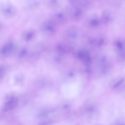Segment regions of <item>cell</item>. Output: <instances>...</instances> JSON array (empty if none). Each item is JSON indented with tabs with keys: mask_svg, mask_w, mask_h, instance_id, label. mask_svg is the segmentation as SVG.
<instances>
[{
	"mask_svg": "<svg viewBox=\"0 0 125 125\" xmlns=\"http://www.w3.org/2000/svg\"><path fill=\"white\" fill-rule=\"evenodd\" d=\"M31 34H29L27 37V39L28 40L30 39L31 37Z\"/></svg>",
	"mask_w": 125,
	"mask_h": 125,
	"instance_id": "7",
	"label": "cell"
},
{
	"mask_svg": "<svg viewBox=\"0 0 125 125\" xmlns=\"http://www.w3.org/2000/svg\"><path fill=\"white\" fill-rule=\"evenodd\" d=\"M99 21V20L98 18L95 17H93L90 20L89 23L91 26L94 27L98 25Z\"/></svg>",
	"mask_w": 125,
	"mask_h": 125,
	"instance_id": "4",
	"label": "cell"
},
{
	"mask_svg": "<svg viewBox=\"0 0 125 125\" xmlns=\"http://www.w3.org/2000/svg\"><path fill=\"white\" fill-rule=\"evenodd\" d=\"M3 67L0 66V79L1 78L3 75Z\"/></svg>",
	"mask_w": 125,
	"mask_h": 125,
	"instance_id": "5",
	"label": "cell"
},
{
	"mask_svg": "<svg viewBox=\"0 0 125 125\" xmlns=\"http://www.w3.org/2000/svg\"><path fill=\"white\" fill-rule=\"evenodd\" d=\"M18 102V100L17 97L11 98L5 104L3 110L6 111L12 110L16 107Z\"/></svg>",
	"mask_w": 125,
	"mask_h": 125,
	"instance_id": "1",
	"label": "cell"
},
{
	"mask_svg": "<svg viewBox=\"0 0 125 125\" xmlns=\"http://www.w3.org/2000/svg\"><path fill=\"white\" fill-rule=\"evenodd\" d=\"M26 53V51L23 50H22L20 52V55L21 56H22L24 55Z\"/></svg>",
	"mask_w": 125,
	"mask_h": 125,
	"instance_id": "6",
	"label": "cell"
},
{
	"mask_svg": "<svg viewBox=\"0 0 125 125\" xmlns=\"http://www.w3.org/2000/svg\"><path fill=\"white\" fill-rule=\"evenodd\" d=\"M14 47V44L12 42L8 43L1 49V52L3 54L7 53L12 51Z\"/></svg>",
	"mask_w": 125,
	"mask_h": 125,
	"instance_id": "2",
	"label": "cell"
},
{
	"mask_svg": "<svg viewBox=\"0 0 125 125\" xmlns=\"http://www.w3.org/2000/svg\"><path fill=\"white\" fill-rule=\"evenodd\" d=\"M110 15L107 11H104L102 13L101 17V21L104 23H107L110 20Z\"/></svg>",
	"mask_w": 125,
	"mask_h": 125,
	"instance_id": "3",
	"label": "cell"
}]
</instances>
